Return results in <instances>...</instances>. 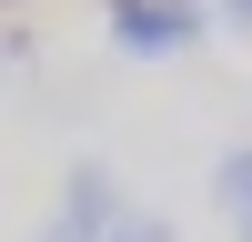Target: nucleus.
Listing matches in <instances>:
<instances>
[{
  "label": "nucleus",
  "mask_w": 252,
  "mask_h": 242,
  "mask_svg": "<svg viewBox=\"0 0 252 242\" xmlns=\"http://www.w3.org/2000/svg\"><path fill=\"white\" fill-rule=\"evenodd\" d=\"M182 40H192L182 0H121V51H182Z\"/></svg>",
  "instance_id": "f257e3e1"
},
{
  "label": "nucleus",
  "mask_w": 252,
  "mask_h": 242,
  "mask_svg": "<svg viewBox=\"0 0 252 242\" xmlns=\"http://www.w3.org/2000/svg\"><path fill=\"white\" fill-rule=\"evenodd\" d=\"M222 202H232V222H242V242H252V151L222 161Z\"/></svg>",
  "instance_id": "f03ea898"
},
{
  "label": "nucleus",
  "mask_w": 252,
  "mask_h": 242,
  "mask_svg": "<svg viewBox=\"0 0 252 242\" xmlns=\"http://www.w3.org/2000/svg\"><path fill=\"white\" fill-rule=\"evenodd\" d=\"M51 242H101V232H71V222H61V232H51Z\"/></svg>",
  "instance_id": "7ed1b4c3"
}]
</instances>
